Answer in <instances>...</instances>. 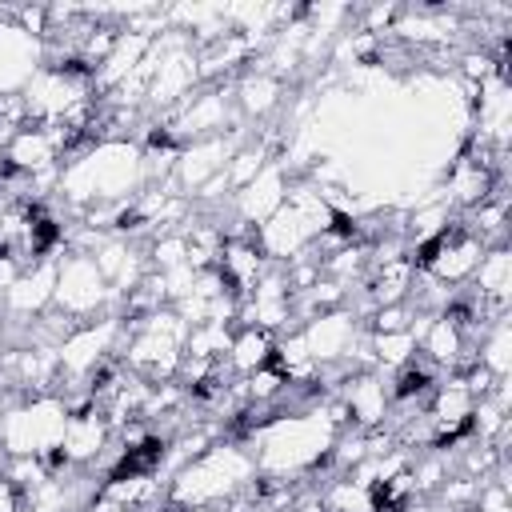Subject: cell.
I'll return each instance as SVG.
<instances>
[]
</instances>
